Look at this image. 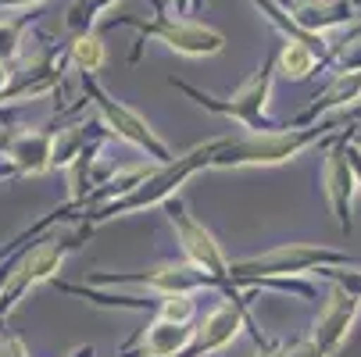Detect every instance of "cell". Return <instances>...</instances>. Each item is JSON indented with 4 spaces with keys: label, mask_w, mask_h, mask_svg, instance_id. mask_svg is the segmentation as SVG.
<instances>
[{
    "label": "cell",
    "mask_w": 361,
    "mask_h": 357,
    "mask_svg": "<svg viewBox=\"0 0 361 357\" xmlns=\"http://www.w3.org/2000/svg\"><path fill=\"white\" fill-rule=\"evenodd\" d=\"M4 86H8V72L0 68V93H4Z\"/></svg>",
    "instance_id": "19"
},
{
    "label": "cell",
    "mask_w": 361,
    "mask_h": 357,
    "mask_svg": "<svg viewBox=\"0 0 361 357\" xmlns=\"http://www.w3.org/2000/svg\"><path fill=\"white\" fill-rule=\"evenodd\" d=\"M193 315V300L186 296V293H176L169 303H165V322H179V325H186V318Z\"/></svg>",
    "instance_id": "15"
},
{
    "label": "cell",
    "mask_w": 361,
    "mask_h": 357,
    "mask_svg": "<svg viewBox=\"0 0 361 357\" xmlns=\"http://www.w3.org/2000/svg\"><path fill=\"white\" fill-rule=\"evenodd\" d=\"M176 225H179V239H183V250L190 253V261H193L197 268H208V272L219 275L226 265H222V253H219L215 239L204 232L197 222H190V218H183V215H176Z\"/></svg>",
    "instance_id": "3"
},
{
    "label": "cell",
    "mask_w": 361,
    "mask_h": 357,
    "mask_svg": "<svg viewBox=\"0 0 361 357\" xmlns=\"http://www.w3.org/2000/svg\"><path fill=\"white\" fill-rule=\"evenodd\" d=\"M0 357H25V350L15 339H8V343H0Z\"/></svg>",
    "instance_id": "18"
},
{
    "label": "cell",
    "mask_w": 361,
    "mask_h": 357,
    "mask_svg": "<svg viewBox=\"0 0 361 357\" xmlns=\"http://www.w3.org/2000/svg\"><path fill=\"white\" fill-rule=\"evenodd\" d=\"M108 4H115V0H79V4L68 11V25H72V29H86V25L97 18V11L108 8Z\"/></svg>",
    "instance_id": "13"
},
{
    "label": "cell",
    "mask_w": 361,
    "mask_h": 357,
    "mask_svg": "<svg viewBox=\"0 0 361 357\" xmlns=\"http://www.w3.org/2000/svg\"><path fill=\"white\" fill-rule=\"evenodd\" d=\"M154 286H161V289H190L197 286V275L190 268H165L158 279H150Z\"/></svg>",
    "instance_id": "14"
},
{
    "label": "cell",
    "mask_w": 361,
    "mask_h": 357,
    "mask_svg": "<svg viewBox=\"0 0 361 357\" xmlns=\"http://www.w3.org/2000/svg\"><path fill=\"white\" fill-rule=\"evenodd\" d=\"M354 311H357V300H354V296H343V293L333 296L329 311H326V318H322V325H319V339H315V346H319L322 353H333V350L343 343Z\"/></svg>",
    "instance_id": "4"
},
{
    "label": "cell",
    "mask_w": 361,
    "mask_h": 357,
    "mask_svg": "<svg viewBox=\"0 0 361 357\" xmlns=\"http://www.w3.org/2000/svg\"><path fill=\"white\" fill-rule=\"evenodd\" d=\"M236 325H240L236 311H233V308H219V311L208 318V325L200 329V350H219V346H226V343L236 336Z\"/></svg>",
    "instance_id": "8"
},
{
    "label": "cell",
    "mask_w": 361,
    "mask_h": 357,
    "mask_svg": "<svg viewBox=\"0 0 361 357\" xmlns=\"http://www.w3.org/2000/svg\"><path fill=\"white\" fill-rule=\"evenodd\" d=\"M147 36H158L165 39L172 50L186 58H208L222 50V36L215 29H204V25H186V22H154V25H140Z\"/></svg>",
    "instance_id": "1"
},
{
    "label": "cell",
    "mask_w": 361,
    "mask_h": 357,
    "mask_svg": "<svg viewBox=\"0 0 361 357\" xmlns=\"http://www.w3.org/2000/svg\"><path fill=\"white\" fill-rule=\"evenodd\" d=\"M279 68H283V72H286L290 79H304L307 72L315 68V50L307 46V43H300V39L286 43L283 58H279Z\"/></svg>",
    "instance_id": "9"
},
{
    "label": "cell",
    "mask_w": 361,
    "mask_h": 357,
    "mask_svg": "<svg viewBox=\"0 0 361 357\" xmlns=\"http://www.w3.org/2000/svg\"><path fill=\"white\" fill-rule=\"evenodd\" d=\"M15 50H18V25L0 22V58H11Z\"/></svg>",
    "instance_id": "16"
},
{
    "label": "cell",
    "mask_w": 361,
    "mask_h": 357,
    "mask_svg": "<svg viewBox=\"0 0 361 357\" xmlns=\"http://www.w3.org/2000/svg\"><path fill=\"white\" fill-rule=\"evenodd\" d=\"M307 146V136H254L247 143H236L219 165H276L293 158L297 150Z\"/></svg>",
    "instance_id": "2"
},
{
    "label": "cell",
    "mask_w": 361,
    "mask_h": 357,
    "mask_svg": "<svg viewBox=\"0 0 361 357\" xmlns=\"http://www.w3.org/2000/svg\"><path fill=\"white\" fill-rule=\"evenodd\" d=\"M186 343H190V329L179 325V322H165L161 318L147 332V353H154V357H169V353L183 350Z\"/></svg>",
    "instance_id": "7"
},
{
    "label": "cell",
    "mask_w": 361,
    "mask_h": 357,
    "mask_svg": "<svg viewBox=\"0 0 361 357\" xmlns=\"http://www.w3.org/2000/svg\"><path fill=\"white\" fill-rule=\"evenodd\" d=\"M329 193H333V203H336V211H340V218H343V211H347L343 193H350V175H347V165H343L340 158L329 165Z\"/></svg>",
    "instance_id": "12"
},
{
    "label": "cell",
    "mask_w": 361,
    "mask_h": 357,
    "mask_svg": "<svg viewBox=\"0 0 361 357\" xmlns=\"http://www.w3.org/2000/svg\"><path fill=\"white\" fill-rule=\"evenodd\" d=\"M11 158L18 161V168L22 172H32V175H39L43 168H47V158H50V139L47 136H18L15 139V146H11Z\"/></svg>",
    "instance_id": "6"
},
{
    "label": "cell",
    "mask_w": 361,
    "mask_h": 357,
    "mask_svg": "<svg viewBox=\"0 0 361 357\" xmlns=\"http://www.w3.org/2000/svg\"><path fill=\"white\" fill-rule=\"evenodd\" d=\"M58 265H61V250H58V246H39L32 258L25 261L22 279H25V282H43V279H50V275L58 272Z\"/></svg>",
    "instance_id": "10"
},
{
    "label": "cell",
    "mask_w": 361,
    "mask_h": 357,
    "mask_svg": "<svg viewBox=\"0 0 361 357\" xmlns=\"http://www.w3.org/2000/svg\"><path fill=\"white\" fill-rule=\"evenodd\" d=\"M286 357H322V350H319L315 343H304V346H297V350H290Z\"/></svg>",
    "instance_id": "17"
},
{
    "label": "cell",
    "mask_w": 361,
    "mask_h": 357,
    "mask_svg": "<svg viewBox=\"0 0 361 357\" xmlns=\"http://www.w3.org/2000/svg\"><path fill=\"white\" fill-rule=\"evenodd\" d=\"M72 61L82 68V72H97L100 65H104V43H100L97 36H79L75 46H72Z\"/></svg>",
    "instance_id": "11"
},
{
    "label": "cell",
    "mask_w": 361,
    "mask_h": 357,
    "mask_svg": "<svg viewBox=\"0 0 361 357\" xmlns=\"http://www.w3.org/2000/svg\"><path fill=\"white\" fill-rule=\"evenodd\" d=\"M100 108H104V118H108V122L115 125V132H118V136L133 139L136 146H150L154 154H165V146H161L158 139L150 136V129H147V125H143V122H140L136 115H129L126 108H115L111 100H100Z\"/></svg>",
    "instance_id": "5"
}]
</instances>
